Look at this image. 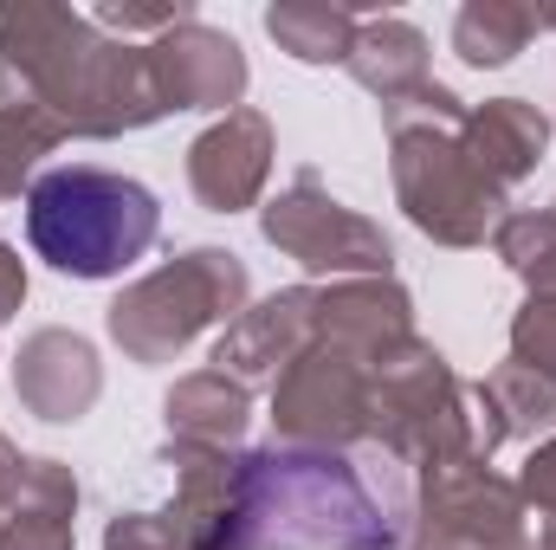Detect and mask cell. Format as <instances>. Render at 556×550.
<instances>
[{"label": "cell", "instance_id": "obj_29", "mask_svg": "<svg viewBox=\"0 0 556 550\" xmlns=\"http://www.w3.org/2000/svg\"><path fill=\"white\" fill-rule=\"evenodd\" d=\"M26 466H33V460L0 434V512H7V518H13V505H20V492H26Z\"/></svg>", "mask_w": 556, "mask_h": 550}, {"label": "cell", "instance_id": "obj_2", "mask_svg": "<svg viewBox=\"0 0 556 550\" xmlns=\"http://www.w3.org/2000/svg\"><path fill=\"white\" fill-rule=\"evenodd\" d=\"M0 91L33 98L65 137L98 142L168 117L149 78V52L91 26V13L52 0L0 7Z\"/></svg>", "mask_w": 556, "mask_h": 550}, {"label": "cell", "instance_id": "obj_16", "mask_svg": "<svg viewBox=\"0 0 556 550\" xmlns=\"http://www.w3.org/2000/svg\"><path fill=\"white\" fill-rule=\"evenodd\" d=\"M466 155L511 195L538 162H544V149H551V117L531 104V98H485V104H472L466 111Z\"/></svg>", "mask_w": 556, "mask_h": 550}, {"label": "cell", "instance_id": "obj_13", "mask_svg": "<svg viewBox=\"0 0 556 550\" xmlns=\"http://www.w3.org/2000/svg\"><path fill=\"white\" fill-rule=\"evenodd\" d=\"M415 337V298L395 278H337L317 285V343L356 357V363H382Z\"/></svg>", "mask_w": 556, "mask_h": 550}, {"label": "cell", "instance_id": "obj_31", "mask_svg": "<svg viewBox=\"0 0 556 550\" xmlns=\"http://www.w3.org/2000/svg\"><path fill=\"white\" fill-rule=\"evenodd\" d=\"M0 525H7V512H0Z\"/></svg>", "mask_w": 556, "mask_h": 550}, {"label": "cell", "instance_id": "obj_19", "mask_svg": "<svg viewBox=\"0 0 556 550\" xmlns=\"http://www.w3.org/2000/svg\"><path fill=\"white\" fill-rule=\"evenodd\" d=\"M78 525V479L59 460H33L26 466V492L13 505V518L0 525V550H72Z\"/></svg>", "mask_w": 556, "mask_h": 550}, {"label": "cell", "instance_id": "obj_26", "mask_svg": "<svg viewBox=\"0 0 556 550\" xmlns=\"http://www.w3.org/2000/svg\"><path fill=\"white\" fill-rule=\"evenodd\" d=\"M518 499H525V512L544 518L538 525V550H556V440L531 447V460L518 473Z\"/></svg>", "mask_w": 556, "mask_h": 550}, {"label": "cell", "instance_id": "obj_17", "mask_svg": "<svg viewBox=\"0 0 556 550\" xmlns=\"http://www.w3.org/2000/svg\"><path fill=\"white\" fill-rule=\"evenodd\" d=\"M162 421H168L175 447H220V453H233L247 421H253V396L233 376H220V370H194V376H181L168 389Z\"/></svg>", "mask_w": 556, "mask_h": 550}, {"label": "cell", "instance_id": "obj_22", "mask_svg": "<svg viewBox=\"0 0 556 550\" xmlns=\"http://www.w3.org/2000/svg\"><path fill=\"white\" fill-rule=\"evenodd\" d=\"M472 396H479V409L492 421L498 447L505 440H531L538 427H556V383H544L525 363H498L485 383H472Z\"/></svg>", "mask_w": 556, "mask_h": 550}, {"label": "cell", "instance_id": "obj_32", "mask_svg": "<svg viewBox=\"0 0 556 550\" xmlns=\"http://www.w3.org/2000/svg\"><path fill=\"white\" fill-rule=\"evenodd\" d=\"M551 214H556V208H551Z\"/></svg>", "mask_w": 556, "mask_h": 550}, {"label": "cell", "instance_id": "obj_21", "mask_svg": "<svg viewBox=\"0 0 556 550\" xmlns=\"http://www.w3.org/2000/svg\"><path fill=\"white\" fill-rule=\"evenodd\" d=\"M356 26H363L356 7H330V0H278V7H266V33L298 65H350Z\"/></svg>", "mask_w": 556, "mask_h": 550}, {"label": "cell", "instance_id": "obj_4", "mask_svg": "<svg viewBox=\"0 0 556 550\" xmlns=\"http://www.w3.org/2000/svg\"><path fill=\"white\" fill-rule=\"evenodd\" d=\"M162 234L155 195L98 162L46 168L26 188V240L65 278H117L130 273Z\"/></svg>", "mask_w": 556, "mask_h": 550}, {"label": "cell", "instance_id": "obj_18", "mask_svg": "<svg viewBox=\"0 0 556 550\" xmlns=\"http://www.w3.org/2000/svg\"><path fill=\"white\" fill-rule=\"evenodd\" d=\"M350 78L369 91V98H382V104H402L408 91L427 85V39H420V26L408 20H363L356 26V46H350Z\"/></svg>", "mask_w": 556, "mask_h": 550}, {"label": "cell", "instance_id": "obj_6", "mask_svg": "<svg viewBox=\"0 0 556 550\" xmlns=\"http://www.w3.org/2000/svg\"><path fill=\"white\" fill-rule=\"evenodd\" d=\"M253 298L247 260L227 247H188L168 266L142 273L111 304V343L130 363H175L207 324H233Z\"/></svg>", "mask_w": 556, "mask_h": 550}, {"label": "cell", "instance_id": "obj_24", "mask_svg": "<svg viewBox=\"0 0 556 550\" xmlns=\"http://www.w3.org/2000/svg\"><path fill=\"white\" fill-rule=\"evenodd\" d=\"M498 260L525 278L531 291H556V214L551 208H525V214H505L498 234H492Z\"/></svg>", "mask_w": 556, "mask_h": 550}, {"label": "cell", "instance_id": "obj_1", "mask_svg": "<svg viewBox=\"0 0 556 550\" xmlns=\"http://www.w3.org/2000/svg\"><path fill=\"white\" fill-rule=\"evenodd\" d=\"M415 525L408 466L330 447L240 453V550H402Z\"/></svg>", "mask_w": 556, "mask_h": 550}, {"label": "cell", "instance_id": "obj_12", "mask_svg": "<svg viewBox=\"0 0 556 550\" xmlns=\"http://www.w3.org/2000/svg\"><path fill=\"white\" fill-rule=\"evenodd\" d=\"M278 137L266 111H227L220 124H207L188 142V188L207 214H247L266 195Z\"/></svg>", "mask_w": 556, "mask_h": 550}, {"label": "cell", "instance_id": "obj_28", "mask_svg": "<svg viewBox=\"0 0 556 550\" xmlns=\"http://www.w3.org/2000/svg\"><path fill=\"white\" fill-rule=\"evenodd\" d=\"M181 20H201V13H194L188 0H168V7H117V0H104V7H91V26L124 33V39H130V33H155V39H162V33H175Z\"/></svg>", "mask_w": 556, "mask_h": 550}, {"label": "cell", "instance_id": "obj_14", "mask_svg": "<svg viewBox=\"0 0 556 550\" xmlns=\"http://www.w3.org/2000/svg\"><path fill=\"white\" fill-rule=\"evenodd\" d=\"M13 396L39 421H85L104 396V363L78 330H33L13 357Z\"/></svg>", "mask_w": 556, "mask_h": 550}, {"label": "cell", "instance_id": "obj_25", "mask_svg": "<svg viewBox=\"0 0 556 550\" xmlns=\"http://www.w3.org/2000/svg\"><path fill=\"white\" fill-rule=\"evenodd\" d=\"M511 363L556 383V291H531L525 311L511 317Z\"/></svg>", "mask_w": 556, "mask_h": 550}, {"label": "cell", "instance_id": "obj_8", "mask_svg": "<svg viewBox=\"0 0 556 550\" xmlns=\"http://www.w3.org/2000/svg\"><path fill=\"white\" fill-rule=\"evenodd\" d=\"M415 550H538L518 479L466 460L420 473L415 486Z\"/></svg>", "mask_w": 556, "mask_h": 550}, {"label": "cell", "instance_id": "obj_9", "mask_svg": "<svg viewBox=\"0 0 556 550\" xmlns=\"http://www.w3.org/2000/svg\"><path fill=\"white\" fill-rule=\"evenodd\" d=\"M369 376H376V363L311 343L273 383L278 447H330V453L363 447L369 440Z\"/></svg>", "mask_w": 556, "mask_h": 550}, {"label": "cell", "instance_id": "obj_7", "mask_svg": "<svg viewBox=\"0 0 556 550\" xmlns=\"http://www.w3.org/2000/svg\"><path fill=\"white\" fill-rule=\"evenodd\" d=\"M260 234H266V247H278L285 260H298L304 273L330 278V285L337 278H389L395 273L389 234L369 214L343 208L311 168H298L291 188L260 208Z\"/></svg>", "mask_w": 556, "mask_h": 550}, {"label": "cell", "instance_id": "obj_10", "mask_svg": "<svg viewBox=\"0 0 556 550\" xmlns=\"http://www.w3.org/2000/svg\"><path fill=\"white\" fill-rule=\"evenodd\" d=\"M149 78L162 111H240L247 98V52L233 33L207 20H181L175 33L149 39Z\"/></svg>", "mask_w": 556, "mask_h": 550}, {"label": "cell", "instance_id": "obj_3", "mask_svg": "<svg viewBox=\"0 0 556 550\" xmlns=\"http://www.w3.org/2000/svg\"><path fill=\"white\" fill-rule=\"evenodd\" d=\"M382 130L402 214L440 247H485L505 221V188L459 142L466 104L427 78L402 104H382Z\"/></svg>", "mask_w": 556, "mask_h": 550}, {"label": "cell", "instance_id": "obj_11", "mask_svg": "<svg viewBox=\"0 0 556 550\" xmlns=\"http://www.w3.org/2000/svg\"><path fill=\"white\" fill-rule=\"evenodd\" d=\"M311 343H317V285H285L273 298L247 304V311L220 330L214 370L233 376V383L253 396V389H273Z\"/></svg>", "mask_w": 556, "mask_h": 550}, {"label": "cell", "instance_id": "obj_20", "mask_svg": "<svg viewBox=\"0 0 556 550\" xmlns=\"http://www.w3.org/2000/svg\"><path fill=\"white\" fill-rule=\"evenodd\" d=\"M544 26H556V7H525V0H466L453 20V52L479 72L511 65Z\"/></svg>", "mask_w": 556, "mask_h": 550}, {"label": "cell", "instance_id": "obj_23", "mask_svg": "<svg viewBox=\"0 0 556 550\" xmlns=\"http://www.w3.org/2000/svg\"><path fill=\"white\" fill-rule=\"evenodd\" d=\"M65 142V130L20 91H0V201L39 182V162Z\"/></svg>", "mask_w": 556, "mask_h": 550}, {"label": "cell", "instance_id": "obj_15", "mask_svg": "<svg viewBox=\"0 0 556 550\" xmlns=\"http://www.w3.org/2000/svg\"><path fill=\"white\" fill-rule=\"evenodd\" d=\"M175 466V525L188 550H240V453L220 447H175L162 453Z\"/></svg>", "mask_w": 556, "mask_h": 550}, {"label": "cell", "instance_id": "obj_30", "mask_svg": "<svg viewBox=\"0 0 556 550\" xmlns=\"http://www.w3.org/2000/svg\"><path fill=\"white\" fill-rule=\"evenodd\" d=\"M20 304H26V260L0 240V324H7Z\"/></svg>", "mask_w": 556, "mask_h": 550}, {"label": "cell", "instance_id": "obj_5", "mask_svg": "<svg viewBox=\"0 0 556 550\" xmlns=\"http://www.w3.org/2000/svg\"><path fill=\"white\" fill-rule=\"evenodd\" d=\"M369 447H382L389 460L415 473H440L466 460L492 466L498 434L479 409V396L453 376V363L427 337H408L369 376Z\"/></svg>", "mask_w": 556, "mask_h": 550}, {"label": "cell", "instance_id": "obj_27", "mask_svg": "<svg viewBox=\"0 0 556 550\" xmlns=\"http://www.w3.org/2000/svg\"><path fill=\"white\" fill-rule=\"evenodd\" d=\"M104 550H188L175 512H117L104 525Z\"/></svg>", "mask_w": 556, "mask_h": 550}]
</instances>
